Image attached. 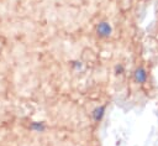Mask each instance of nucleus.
I'll return each instance as SVG.
<instances>
[{
	"instance_id": "4",
	"label": "nucleus",
	"mask_w": 158,
	"mask_h": 146,
	"mask_svg": "<svg viewBox=\"0 0 158 146\" xmlns=\"http://www.w3.org/2000/svg\"><path fill=\"white\" fill-rule=\"evenodd\" d=\"M46 129H47V125L43 121H32L30 124V130H32L35 132H43V131H46Z\"/></svg>"
},
{
	"instance_id": "2",
	"label": "nucleus",
	"mask_w": 158,
	"mask_h": 146,
	"mask_svg": "<svg viewBox=\"0 0 158 146\" xmlns=\"http://www.w3.org/2000/svg\"><path fill=\"white\" fill-rule=\"evenodd\" d=\"M133 79H135V82L138 83V84H144V83L147 82V79H148V74H147L146 68L142 67V66L137 67V68L135 69V72H133Z\"/></svg>"
},
{
	"instance_id": "3",
	"label": "nucleus",
	"mask_w": 158,
	"mask_h": 146,
	"mask_svg": "<svg viewBox=\"0 0 158 146\" xmlns=\"http://www.w3.org/2000/svg\"><path fill=\"white\" fill-rule=\"evenodd\" d=\"M105 110H106V106L105 105H99L96 106L93 111H91V119L95 121V122H100L105 115Z\"/></svg>"
},
{
	"instance_id": "5",
	"label": "nucleus",
	"mask_w": 158,
	"mask_h": 146,
	"mask_svg": "<svg viewBox=\"0 0 158 146\" xmlns=\"http://www.w3.org/2000/svg\"><path fill=\"white\" fill-rule=\"evenodd\" d=\"M125 73V66L122 64V63H117L116 66H115V74L116 75H121V74H123Z\"/></svg>"
},
{
	"instance_id": "1",
	"label": "nucleus",
	"mask_w": 158,
	"mask_h": 146,
	"mask_svg": "<svg viewBox=\"0 0 158 146\" xmlns=\"http://www.w3.org/2000/svg\"><path fill=\"white\" fill-rule=\"evenodd\" d=\"M112 33V26L107 21H100L96 25V35L100 38H107Z\"/></svg>"
},
{
	"instance_id": "6",
	"label": "nucleus",
	"mask_w": 158,
	"mask_h": 146,
	"mask_svg": "<svg viewBox=\"0 0 158 146\" xmlns=\"http://www.w3.org/2000/svg\"><path fill=\"white\" fill-rule=\"evenodd\" d=\"M70 66L74 71H81L83 69V63L80 61H72L70 62Z\"/></svg>"
}]
</instances>
